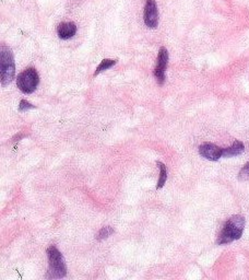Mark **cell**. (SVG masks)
<instances>
[{"instance_id": "cell-1", "label": "cell", "mask_w": 249, "mask_h": 280, "mask_svg": "<svg viewBox=\"0 0 249 280\" xmlns=\"http://www.w3.org/2000/svg\"><path fill=\"white\" fill-rule=\"evenodd\" d=\"M244 228L245 218L240 215L232 216L230 219L225 222L224 227L219 235L217 243L219 245H224L238 240V238H240L241 235H243Z\"/></svg>"}, {"instance_id": "cell-2", "label": "cell", "mask_w": 249, "mask_h": 280, "mask_svg": "<svg viewBox=\"0 0 249 280\" xmlns=\"http://www.w3.org/2000/svg\"><path fill=\"white\" fill-rule=\"evenodd\" d=\"M0 72H2V86H8L15 79L16 64L12 51L8 46L2 45L0 51Z\"/></svg>"}, {"instance_id": "cell-3", "label": "cell", "mask_w": 249, "mask_h": 280, "mask_svg": "<svg viewBox=\"0 0 249 280\" xmlns=\"http://www.w3.org/2000/svg\"><path fill=\"white\" fill-rule=\"evenodd\" d=\"M48 256V274L47 277L51 279L64 278L67 274V267L64 256L55 247H49L47 250Z\"/></svg>"}, {"instance_id": "cell-4", "label": "cell", "mask_w": 249, "mask_h": 280, "mask_svg": "<svg viewBox=\"0 0 249 280\" xmlns=\"http://www.w3.org/2000/svg\"><path fill=\"white\" fill-rule=\"evenodd\" d=\"M39 84V77L35 68H28L17 77V86L23 93H33Z\"/></svg>"}, {"instance_id": "cell-5", "label": "cell", "mask_w": 249, "mask_h": 280, "mask_svg": "<svg viewBox=\"0 0 249 280\" xmlns=\"http://www.w3.org/2000/svg\"><path fill=\"white\" fill-rule=\"evenodd\" d=\"M144 23L150 29H156L159 25V9L156 0H147L143 13Z\"/></svg>"}, {"instance_id": "cell-6", "label": "cell", "mask_w": 249, "mask_h": 280, "mask_svg": "<svg viewBox=\"0 0 249 280\" xmlns=\"http://www.w3.org/2000/svg\"><path fill=\"white\" fill-rule=\"evenodd\" d=\"M168 64V52L165 47H161L157 60V67L153 73L156 76L160 86H162L165 81V70Z\"/></svg>"}, {"instance_id": "cell-7", "label": "cell", "mask_w": 249, "mask_h": 280, "mask_svg": "<svg viewBox=\"0 0 249 280\" xmlns=\"http://www.w3.org/2000/svg\"><path fill=\"white\" fill-rule=\"evenodd\" d=\"M199 153L208 160L218 161L223 156V148H220L213 143L206 142L199 147Z\"/></svg>"}, {"instance_id": "cell-8", "label": "cell", "mask_w": 249, "mask_h": 280, "mask_svg": "<svg viewBox=\"0 0 249 280\" xmlns=\"http://www.w3.org/2000/svg\"><path fill=\"white\" fill-rule=\"evenodd\" d=\"M57 33L62 39H69L76 35L77 26L73 22H63L58 25Z\"/></svg>"}, {"instance_id": "cell-9", "label": "cell", "mask_w": 249, "mask_h": 280, "mask_svg": "<svg viewBox=\"0 0 249 280\" xmlns=\"http://www.w3.org/2000/svg\"><path fill=\"white\" fill-rule=\"evenodd\" d=\"M244 149H245L244 143L239 140H236L234 141V143L231 147L223 149V156L224 158H231V156L239 155L240 153L244 152Z\"/></svg>"}, {"instance_id": "cell-10", "label": "cell", "mask_w": 249, "mask_h": 280, "mask_svg": "<svg viewBox=\"0 0 249 280\" xmlns=\"http://www.w3.org/2000/svg\"><path fill=\"white\" fill-rule=\"evenodd\" d=\"M157 165L160 168V179H159V182H158L157 188L160 189V188H162L164 186V184H165V182L167 180V170H166L165 165H164V163H162V162L158 161Z\"/></svg>"}, {"instance_id": "cell-11", "label": "cell", "mask_w": 249, "mask_h": 280, "mask_svg": "<svg viewBox=\"0 0 249 280\" xmlns=\"http://www.w3.org/2000/svg\"><path fill=\"white\" fill-rule=\"evenodd\" d=\"M116 63H117V60H115V59H103L102 61H101V64L97 66L94 76H97L98 73H101L102 71H105L106 69H109V68L113 67L114 65H116Z\"/></svg>"}, {"instance_id": "cell-12", "label": "cell", "mask_w": 249, "mask_h": 280, "mask_svg": "<svg viewBox=\"0 0 249 280\" xmlns=\"http://www.w3.org/2000/svg\"><path fill=\"white\" fill-rule=\"evenodd\" d=\"M114 233V229L112 227H104L98 231V233H97V241H102L104 240V238H107L110 235H112Z\"/></svg>"}, {"instance_id": "cell-13", "label": "cell", "mask_w": 249, "mask_h": 280, "mask_svg": "<svg viewBox=\"0 0 249 280\" xmlns=\"http://www.w3.org/2000/svg\"><path fill=\"white\" fill-rule=\"evenodd\" d=\"M35 106L34 105H32L31 103H29L28 101H25V100H22L21 102H20V105H19V111L20 112H25V111H28L30 110V108H34Z\"/></svg>"}, {"instance_id": "cell-14", "label": "cell", "mask_w": 249, "mask_h": 280, "mask_svg": "<svg viewBox=\"0 0 249 280\" xmlns=\"http://www.w3.org/2000/svg\"><path fill=\"white\" fill-rule=\"evenodd\" d=\"M248 177H249V162L246 163L245 167L240 170V172L238 174L239 180H246Z\"/></svg>"}]
</instances>
